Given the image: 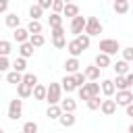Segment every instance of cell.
Listing matches in <instances>:
<instances>
[{
    "label": "cell",
    "mask_w": 133,
    "mask_h": 133,
    "mask_svg": "<svg viewBox=\"0 0 133 133\" xmlns=\"http://www.w3.org/2000/svg\"><path fill=\"white\" fill-rule=\"evenodd\" d=\"M87 87H89V91H91V96H100V91H102V87H100V83H96V81H89V83H87Z\"/></svg>",
    "instance_id": "obj_40"
},
{
    "label": "cell",
    "mask_w": 133,
    "mask_h": 133,
    "mask_svg": "<svg viewBox=\"0 0 133 133\" xmlns=\"http://www.w3.org/2000/svg\"><path fill=\"white\" fill-rule=\"evenodd\" d=\"M60 94H62V85L60 83H50L48 85V94H46V100L48 104H60Z\"/></svg>",
    "instance_id": "obj_1"
},
{
    "label": "cell",
    "mask_w": 133,
    "mask_h": 133,
    "mask_svg": "<svg viewBox=\"0 0 133 133\" xmlns=\"http://www.w3.org/2000/svg\"><path fill=\"white\" fill-rule=\"evenodd\" d=\"M100 87H102V94H104L106 98L114 96V91H116V85H114V81H112V79H104V81L100 83Z\"/></svg>",
    "instance_id": "obj_10"
},
{
    "label": "cell",
    "mask_w": 133,
    "mask_h": 133,
    "mask_svg": "<svg viewBox=\"0 0 133 133\" xmlns=\"http://www.w3.org/2000/svg\"><path fill=\"white\" fill-rule=\"evenodd\" d=\"M62 15L73 19V17H77V15H79V6H77V4H73V2H66V4H64V8H62Z\"/></svg>",
    "instance_id": "obj_18"
},
{
    "label": "cell",
    "mask_w": 133,
    "mask_h": 133,
    "mask_svg": "<svg viewBox=\"0 0 133 133\" xmlns=\"http://www.w3.org/2000/svg\"><path fill=\"white\" fill-rule=\"evenodd\" d=\"M114 85H116V89H129L125 75H116V79H114Z\"/></svg>",
    "instance_id": "obj_36"
},
{
    "label": "cell",
    "mask_w": 133,
    "mask_h": 133,
    "mask_svg": "<svg viewBox=\"0 0 133 133\" xmlns=\"http://www.w3.org/2000/svg\"><path fill=\"white\" fill-rule=\"evenodd\" d=\"M100 71H102V69H100L98 64H89V66H85L83 73H85L87 81H98V79H100Z\"/></svg>",
    "instance_id": "obj_9"
},
{
    "label": "cell",
    "mask_w": 133,
    "mask_h": 133,
    "mask_svg": "<svg viewBox=\"0 0 133 133\" xmlns=\"http://www.w3.org/2000/svg\"><path fill=\"white\" fill-rule=\"evenodd\" d=\"M75 39L83 46V50H87V48H89V44H91V39H89V35H87V33H79Z\"/></svg>",
    "instance_id": "obj_34"
},
{
    "label": "cell",
    "mask_w": 133,
    "mask_h": 133,
    "mask_svg": "<svg viewBox=\"0 0 133 133\" xmlns=\"http://www.w3.org/2000/svg\"><path fill=\"white\" fill-rule=\"evenodd\" d=\"M0 79H2V73H0Z\"/></svg>",
    "instance_id": "obj_52"
},
{
    "label": "cell",
    "mask_w": 133,
    "mask_h": 133,
    "mask_svg": "<svg viewBox=\"0 0 133 133\" xmlns=\"http://www.w3.org/2000/svg\"><path fill=\"white\" fill-rule=\"evenodd\" d=\"M52 44H54V48H58V50L66 48V39H64V35H60V37H52Z\"/></svg>",
    "instance_id": "obj_38"
},
{
    "label": "cell",
    "mask_w": 133,
    "mask_h": 133,
    "mask_svg": "<svg viewBox=\"0 0 133 133\" xmlns=\"http://www.w3.org/2000/svg\"><path fill=\"white\" fill-rule=\"evenodd\" d=\"M85 33L91 37V35H100L102 33V23L96 19V17H89L87 23H85Z\"/></svg>",
    "instance_id": "obj_5"
},
{
    "label": "cell",
    "mask_w": 133,
    "mask_h": 133,
    "mask_svg": "<svg viewBox=\"0 0 133 133\" xmlns=\"http://www.w3.org/2000/svg\"><path fill=\"white\" fill-rule=\"evenodd\" d=\"M60 35H64V27L60 25V27H52V37H60Z\"/></svg>",
    "instance_id": "obj_44"
},
{
    "label": "cell",
    "mask_w": 133,
    "mask_h": 133,
    "mask_svg": "<svg viewBox=\"0 0 133 133\" xmlns=\"http://www.w3.org/2000/svg\"><path fill=\"white\" fill-rule=\"evenodd\" d=\"M27 29H29V33H42V23L37 21V19H31L29 23H27Z\"/></svg>",
    "instance_id": "obj_29"
},
{
    "label": "cell",
    "mask_w": 133,
    "mask_h": 133,
    "mask_svg": "<svg viewBox=\"0 0 133 133\" xmlns=\"http://www.w3.org/2000/svg\"><path fill=\"white\" fill-rule=\"evenodd\" d=\"M116 106H118V104H116L114 100H102L100 110H102L106 116H110V114H114V112H116Z\"/></svg>",
    "instance_id": "obj_11"
},
{
    "label": "cell",
    "mask_w": 133,
    "mask_h": 133,
    "mask_svg": "<svg viewBox=\"0 0 133 133\" xmlns=\"http://www.w3.org/2000/svg\"><path fill=\"white\" fill-rule=\"evenodd\" d=\"M66 2H73V0H64V4H66Z\"/></svg>",
    "instance_id": "obj_50"
},
{
    "label": "cell",
    "mask_w": 133,
    "mask_h": 133,
    "mask_svg": "<svg viewBox=\"0 0 133 133\" xmlns=\"http://www.w3.org/2000/svg\"><path fill=\"white\" fill-rule=\"evenodd\" d=\"M60 85H62V89H64L66 94H71V91H75V89H77V83H75L73 75H66V77H62Z\"/></svg>",
    "instance_id": "obj_12"
},
{
    "label": "cell",
    "mask_w": 133,
    "mask_h": 133,
    "mask_svg": "<svg viewBox=\"0 0 133 133\" xmlns=\"http://www.w3.org/2000/svg\"><path fill=\"white\" fill-rule=\"evenodd\" d=\"M127 133H133V123L129 125V129H127Z\"/></svg>",
    "instance_id": "obj_49"
},
{
    "label": "cell",
    "mask_w": 133,
    "mask_h": 133,
    "mask_svg": "<svg viewBox=\"0 0 133 133\" xmlns=\"http://www.w3.org/2000/svg\"><path fill=\"white\" fill-rule=\"evenodd\" d=\"M125 79H127V85L131 87V85H133V73H127V75H125Z\"/></svg>",
    "instance_id": "obj_46"
},
{
    "label": "cell",
    "mask_w": 133,
    "mask_h": 133,
    "mask_svg": "<svg viewBox=\"0 0 133 133\" xmlns=\"http://www.w3.org/2000/svg\"><path fill=\"white\" fill-rule=\"evenodd\" d=\"M73 79H75L77 87H81V85H85V83H87V77H85V73H81V71L73 73Z\"/></svg>",
    "instance_id": "obj_35"
},
{
    "label": "cell",
    "mask_w": 133,
    "mask_h": 133,
    "mask_svg": "<svg viewBox=\"0 0 133 133\" xmlns=\"http://www.w3.org/2000/svg\"><path fill=\"white\" fill-rule=\"evenodd\" d=\"M6 81H8V83H15V85H19V83L23 81V73H19V71H10V73L6 75Z\"/></svg>",
    "instance_id": "obj_27"
},
{
    "label": "cell",
    "mask_w": 133,
    "mask_h": 133,
    "mask_svg": "<svg viewBox=\"0 0 133 133\" xmlns=\"http://www.w3.org/2000/svg\"><path fill=\"white\" fill-rule=\"evenodd\" d=\"M75 121H77V118H75V114H73V112H62V114H60V118H58V123H60L62 127H73V125H75Z\"/></svg>",
    "instance_id": "obj_17"
},
{
    "label": "cell",
    "mask_w": 133,
    "mask_h": 133,
    "mask_svg": "<svg viewBox=\"0 0 133 133\" xmlns=\"http://www.w3.org/2000/svg\"><path fill=\"white\" fill-rule=\"evenodd\" d=\"M96 64H98L100 69H106V66H110V54H104V52H100V54L96 56Z\"/></svg>",
    "instance_id": "obj_22"
},
{
    "label": "cell",
    "mask_w": 133,
    "mask_h": 133,
    "mask_svg": "<svg viewBox=\"0 0 133 133\" xmlns=\"http://www.w3.org/2000/svg\"><path fill=\"white\" fill-rule=\"evenodd\" d=\"M79 66H81V64H79V58H75V56H71V58L64 62V71H66L69 75L77 73V71H79Z\"/></svg>",
    "instance_id": "obj_13"
},
{
    "label": "cell",
    "mask_w": 133,
    "mask_h": 133,
    "mask_svg": "<svg viewBox=\"0 0 133 133\" xmlns=\"http://www.w3.org/2000/svg\"><path fill=\"white\" fill-rule=\"evenodd\" d=\"M4 23H6V27L17 29V27H19V23H21V17H17V12H8V15H6V19H4Z\"/></svg>",
    "instance_id": "obj_19"
},
{
    "label": "cell",
    "mask_w": 133,
    "mask_h": 133,
    "mask_svg": "<svg viewBox=\"0 0 133 133\" xmlns=\"http://www.w3.org/2000/svg\"><path fill=\"white\" fill-rule=\"evenodd\" d=\"M100 106H102L100 96H91V98L87 100V108H89V110H100Z\"/></svg>",
    "instance_id": "obj_32"
},
{
    "label": "cell",
    "mask_w": 133,
    "mask_h": 133,
    "mask_svg": "<svg viewBox=\"0 0 133 133\" xmlns=\"http://www.w3.org/2000/svg\"><path fill=\"white\" fill-rule=\"evenodd\" d=\"M121 50V44H118V39H110V37H106V39H100V52H104V54H116Z\"/></svg>",
    "instance_id": "obj_3"
},
{
    "label": "cell",
    "mask_w": 133,
    "mask_h": 133,
    "mask_svg": "<svg viewBox=\"0 0 133 133\" xmlns=\"http://www.w3.org/2000/svg\"><path fill=\"white\" fill-rule=\"evenodd\" d=\"M85 23H87L85 17H81V15L73 17V19H71V33H73L75 37H77L79 33H83V31H85Z\"/></svg>",
    "instance_id": "obj_4"
},
{
    "label": "cell",
    "mask_w": 133,
    "mask_h": 133,
    "mask_svg": "<svg viewBox=\"0 0 133 133\" xmlns=\"http://www.w3.org/2000/svg\"><path fill=\"white\" fill-rule=\"evenodd\" d=\"M8 10V2H2L0 0V12H6Z\"/></svg>",
    "instance_id": "obj_47"
},
{
    "label": "cell",
    "mask_w": 133,
    "mask_h": 133,
    "mask_svg": "<svg viewBox=\"0 0 133 133\" xmlns=\"http://www.w3.org/2000/svg\"><path fill=\"white\" fill-rule=\"evenodd\" d=\"M23 83L35 87V85H37V75H33V73H23Z\"/></svg>",
    "instance_id": "obj_33"
},
{
    "label": "cell",
    "mask_w": 133,
    "mask_h": 133,
    "mask_svg": "<svg viewBox=\"0 0 133 133\" xmlns=\"http://www.w3.org/2000/svg\"><path fill=\"white\" fill-rule=\"evenodd\" d=\"M23 133H25V131H23Z\"/></svg>",
    "instance_id": "obj_55"
},
{
    "label": "cell",
    "mask_w": 133,
    "mask_h": 133,
    "mask_svg": "<svg viewBox=\"0 0 133 133\" xmlns=\"http://www.w3.org/2000/svg\"><path fill=\"white\" fill-rule=\"evenodd\" d=\"M52 2H54V0H37V4H39L44 10H46V8H52Z\"/></svg>",
    "instance_id": "obj_45"
},
{
    "label": "cell",
    "mask_w": 133,
    "mask_h": 133,
    "mask_svg": "<svg viewBox=\"0 0 133 133\" xmlns=\"http://www.w3.org/2000/svg\"><path fill=\"white\" fill-rule=\"evenodd\" d=\"M17 94H19V98H29V96H31V94H33V87H31V85H27V83H23V81H21V83H19V85H17Z\"/></svg>",
    "instance_id": "obj_20"
},
{
    "label": "cell",
    "mask_w": 133,
    "mask_h": 133,
    "mask_svg": "<svg viewBox=\"0 0 133 133\" xmlns=\"http://www.w3.org/2000/svg\"><path fill=\"white\" fill-rule=\"evenodd\" d=\"M66 52L71 54V56H75V58H79L81 54H83V46L77 42V39H71L69 44H66Z\"/></svg>",
    "instance_id": "obj_8"
},
{
    "label": "cell",
    "mask_w": 133,
    "mask_h": 133,
    "mask_svg": "<svg viewBox=\"0 0 133 133\" xmlns=\"http://www.w3.org/2000/svg\"><path fill=\"white\" fill-rule=\"evenodd\" d=\"M29 29L27 27H17V29H12V37L17 39V44H23V42H29Z\"/></svg>",
    "instance_id": "obj_7"
},
{
    "label": "cell",
    "mask_w": 133,
    "mask_h": 133,
    "mask_svg": "<svg viewBox=\"0 0 133 133\" xmlns=\"http://www.w3.org/2000/svg\"><path fill=\"white\" fill-rule=\"evenodd\" d=\"M23 131H25V133H37V123L27 121V123L23 125Z\"/></svg>",
    "instance_id": "obj_39"
},
{
    "label": "cell",
    "mask_w": 133,
    "mask_h": 133,
    "mask_svg": "<svg viewBox=\"0 0 133 133\" xmlns=\"http://www.w3.org/2000/svg\"><path fill=\"white\" fill-rule=\"evenodd\" d=\"M46 94H48V87L42 85V83H37V85L33 87V94H31V96H33L35 100H46Z\"/></svg>",
    "instance_id": "obj_21"
},
{
    "label": "cell",
    "mask_w": 133,
    "mask_h": 133,
    "mask_svg": "<svg viewBox=\"0 0 133 133\" xmlns=\"http://www.w3.org/2000/svg\"><path fill=\"white\" fill-rule=\"evenodd\" d=\"M79 98H81V100H85V102H87V100L91 98V91H89V87H87V83L79 87Z\"/></svg>",
    "instance_id": "obj_37"
},
{
    "label": "cell",
    "mask_w": 133,
    "mask_h": 133,
    "mask_svg": "<svg viewBox=\"0 0 133 133\" xmlns=\"http://www.w3.org/2000/svg\"><path fill=\"white\" fill-rule=\"evenodd\" d=\"M0 133H4V131H2V127H0Z\"/></svg>",
    "instance_id": "obj_51"
},
{
    "label": "cell",
    "mask_w": 133,
    "mask_h": 133,
    "mask_svg": "<svg viewBox=\"0 0 133 133\" xmlns=\"http://www.w3.org/2000/svg\"><path fill=\"white\" fill-rule=\"evenodd\" d=\"M48 23H50V29H52V27H60V25H62V17H60V12H50Z\"/></svg>",
    "instance_id": "obj_25"
},
{
    "label": "cell",
    "mask_w": 133,
    "mask_h": 133,
    "mask_svg": "<svg viewBox=\"0 0 133 133\" xmlns=\"http://www.w3.org/2000/svg\"><path fill=\"white\" fill-rule=\"evenodd\" d=\"M2 2H8V0H2Z\"/></svg>",
    "instance_id": "obj_53"
},
{
    "label": "cell",
    "mask_w": 133,
    "mask_h": 133,
    "mask_svg": "<svg viewBox=\"0 0 133 133\" xmlns=\"http://www.w3.org/2000/svg\"><path fill=\"white\" fill-rule=\"evenodd\" d=\"M114 2H118V0H114Z\"/></svg>",
    "instance_id": "obj_54"
},
{
    "label": "cell",
    "mask_w": 133,
    "mask_h": 133,
    "mask_svg": "<svg viewBox=\"0 0 133 133\" xmlns=\"http://www.w3.org/2000/svg\"><path fill=\"white\" fill-rule=\"evenodd\" d=\"M60 108H62V112H75V108H77V102L73 100V98H64V100H60Z\"/></svg>",
    "instance_id": "obj_15"
},
{
    "label": "cell",
    "mask_w": 133,
    "mask_h": 133,
    "mask_svg": "<svg viewBox=\"0 0 133 133\" xmlns=\"http://www.w3.org/2000/svg\"><path fill=\"white\" fill-rule=\"evenodd\" d=\"M29 42L33 44V48H39V46L46 44V37H44L42 33H31V35H29Z\"/></svg>",
    "instance_id": "obj_26"
},
{
    "label": "cell",
    "mask_w": 133,
    "mask_h": 133,
    "mask_svg": "<svg viewBox=\"0 0 133 133\" xmlns=\"http://www.w3.org/2000/svg\"><path fill=\"white\" fill-rule=\"evenodd\" d=\"M12 52V44L8 39H0V56H8Z\"/></svg>",
    "instance_id": "obj_30"
},
{
    "label": "cell",
    "mask_w": 133,
    "mask_h": 133,
    "mask_svg": "<svg viewBox=\"0 0 133 133\" xmlns=\"http://www.w3.org/2000/svg\"><path fill=\"white\" fill-rule=\"evenodd\" d=\"M125 108H127V116H133V102L129 106H125Z\"/></svg>",
    "instance_id": "obj_48"
},
{
    "label": "cell",
    "mask_w": 133,
    "mask_h": 133,
    "mask_svg": "<svg viewBox=\"0 0 133 133\" xmlns=\"http://www.w3.org/2000/svg\"><path fill=\"white\" fill-rule=\"evenodd\" d=\"M21 114H23V98L10 100V104H8V118L10 121H19Z\"/></svg>",
    "instance_id": "obj_2"
},
{
    "label": "cell",
    "mask_w": 133,
    "mask_h": 133,
    "mask_svg": "<svg viewBox=\"0 0 133 133\" xmlns=\"http://www.w3.org/2000/svg\"><path fill=\"white\" fill-rule=\"evenodd\" d=\"M112 69H114L116 75H127V73H129V62H127V60H118Z\"/></svg>",
    "instance_id": "obj_23"
},
{
    "label": "cell",
    "mask_w": 133,
    "mask_h": 133,
    "mask_svg": "<svg viewBox=\"0 0 133 133\" xmlns=\"http://www.w3.org/2000/svg\"><path fill=\"white\" fill-rule=\"evenodd\" d=\"M118 106H129L133 102V91L131 89H116V100H114Z\"/></svg>",
    "instance_id": "obj_6"
},
{
    "label": "cell",
    "mask_w": 133,
    "mask_h": 133,
    "mask_svg": "<svg viewBox=\"0 0 133 133\" xmlns=\"http://www.w3.org/2000/svg\"><path fill=\"white\" fill-rule=\"evenodd\" d=\"M42 15H44V8H42L37 2L29 6V17H31V19H37V21H39V17H42Z\"/></svg>",
    "instance_id": "obj_24"
},
{
    "label": "cell",
    "mask_w": 133,
    "mask_h": 133,
    "mask_svg": "<svg viewBox=\"0 0 133 133\" xmlns=\"http://www.w3.org/2000/svg\"><path fill=\"white\" fill-rule=\"evenodd\" d=\"M64 8V0H54L52 2V12H62Z\"/></svg>",
    "instance_id": "obj_42"
},
{
    "label": "cell",
    "mask_w": 133,
    "mask_h": 133,
    "mask_svg": "<svg viewBox=\"0 0 133 133\" xmlns=\"http://www.w3.org/2000/svg\"><path fill=\"white\" fill-rule=\"evenodd\" d=\"M8 66H12V64L8 62V58H6V56H0V73H4Z\"/></svg>",
    "instance_id": "obj_43"
},
{
    "label": "cell",
    "mask_w": 133,
    "mask_h": 133,
    "mask_svg": "<svg viewBox=\"0 0 133 133\" xmlns=\"http://www.w3.org/2000/svg\"><path fill=\"white\" fill-rule=\"evenodd\" d=\"M46 114H48L52 121H58V118H60V114H62L60 104H50V106H48V110H46Z\"/></svg>",
    "instance_id": "obj_16"
},
{
    "label": "cell",
    "mask_w": 133,
    "mask_h": 133,
    "mask_svg": "<svg viewBox=\"0 0 133 133\" xmlns=\"http://www.w3.org/2000/svg\"><path fill=\"white\" fill-rule=\"evenodd\" d=\"M19 54H21L23 58L33 56V44H31V42H23V44H19Z\"/></svg>",
    "instance_id": "obj_14"
},
{
    "label": "cell",
    "mask_w": 133,
    "mask_h": 133,
    "mask_svg": "<svg viewBox=\"0 0 133 133\" xmlns=\"http://www.w3.org/2000/svg\"><path fill=\"white\" fill-rule=\"evenodd\" d=\"M121 52H123V60H127V62H131V60H133V46H129V48H123Z\"/></svg>",
    "instance_id": "obj_41"
},
{
    "label": "cell",
    "mask_w": 133,
    "mask_h": 133,
    "mask_svg": "<svg viewBox=\"0 0 133 133\" xmlns=\"http://www.w3.org/2000/svg\"><path fill=\"white\" fill-rule=\"evenodd\" d=\"M27 58H23V56H19L15 62H12V71H19V73H23L25 69H27V62H25Z\"/></svg>",
    "instance_id": "obj_31"
},
{
    "label": "cell",
    "mask_w": 133,
    "mask_h": 133,
    "mask_svg": "<svg viewBox=\"0 0 133 133\" xmlns=\"http://www.w3.org/2000/svg\"><path fill=\"white\" fill-rule=\"evenodd\" d=\"M127 10H129V0H118V2H114V12L125 15Z\"/></svg>",
    "instance_id": "obj_28"
}]
</instances>
